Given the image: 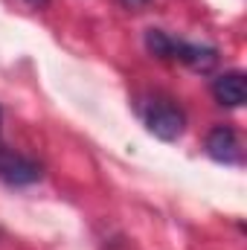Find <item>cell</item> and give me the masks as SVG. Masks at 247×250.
<instances>
[{
    "label": "cell",
    "instance_id": "1",
    "mask_svg": "<svg viewBox=\"0 0 247 250\" xmlns=\"http://www.w3.org/2000/svg\"><path fill=\"white\" fill-rule=\"evenodd\" d=\"M143 120L148 125V131L163 140V143H175L181 140L186 131V117L178 105H172V99H154L145 111H143Z\"/></svg>",
    "mask_w": 247,
    "mask_h": 250
},
{
    "label": "cell",
    "instance_id": "2",
    "mask_svg": "<svg viewBox=\"0 0 247 250\" xmlns=\"http://www.w3.org/2000/svg\"><path fill=\"white\" fill-rule=\"evenodd\" d=\"M44 175L41 163L18 154V151H3L0 148V181L9 184V187H29V184H38Z\"/></svg>",
    "mask_w": 247,
    "mask_h": 250
},
{
    "label": "cell",
    "instance_id": "3",
    "mask_svg": "<svg viewBox=\"0 0 247 250\" xmlns=\"http://www.w3.org/2000/svg\"><path fill=\"white\" fill-rule=\"evenodd\" d=\"M204 146H206V154H209L215 163H224V166L242 163V143H239L236 131L227 128V125L212 128V131L206 134V143H204Z\"/></svg>",
    "mask_w": 247,
    "mask_h": 250
},
{
    "label": "cell",
    "instance_id": "4",
    "mask_svg": "<svg viewBox=\"0 0 247 250\" xmlns=\"http://www.w3.org/2000/svg\"><path fill=\"white\" fill-rule=\"evenodd\" d=\"M212 96L218 105L224 108H242L247 99V82H245V73L239 70H230L224 76H218L212 82Z\"/></svg>",
    "mask_w": 247,
    "mask_h": 250
},
{
    "label": "cell",
    "instance_id": "5",
    "mask_svg": "<svg viewBox=\"0 0 247 250\" xmlns=\"http://www.w3.org/2000/svg\"><path fill=\"white\" fill-rule=\"evenodd\" d=\"M175 62L192 67L195 73H209V70L218 64V50H215V47H206V44H189V41H181L178 59H175Z\"/></svg>",
    "mask_w": 247,
    "mask_h": 250
},
{
    "label": "cell",
    "instance_id": "6",
    "mask_svg": "<svg viewBox=\"0 0 247 250\" xmlns=\"http://www.w3.org/2000/svg\"><path fill=\"white\" fill-rule=\"evenodd\" d=\"M178 47H181V38L163 32V29H148L145 32V50L163 62H175L178 59Z\"/></svg>",
    "mask_w": 247,
    "mask_h": 250
},
{
    "label": "cell",
    "instance_id": "7",
    "mask_svg": "<svg viewBox=\"0 0 247 250\" xmlns=\"http://www.w3.org/2000/svg\"><path fill=\"white\" fill-rule=\"evenodd\" d=\"M148 0H123V6H128V9H140V6H145Z\"/></svg>",
    "mask_w": 247,
    "mask_h": 250
},
{
    "label": "cell",
    "instance_id": "8",
    "mask_svg": "<svg viewBox=\"0 0 247 250\" xmlns=\"http://www.w3.org/2000/svg\"><path fill=\"white\" fill-rule=\"evenodd\" d=\"M26 3H29L32 9H41V6H47V0H26Z\"/></svg>",
    "mask_w": 247,
    "mask_h": 250
}]
</instances>
